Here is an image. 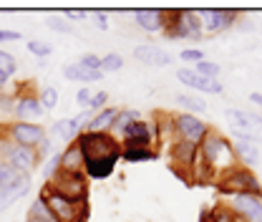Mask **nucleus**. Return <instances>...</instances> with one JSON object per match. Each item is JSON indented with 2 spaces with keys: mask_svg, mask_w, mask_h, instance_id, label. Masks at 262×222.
Masks as SVG:
<instances>
[{
  "mask_svg": "<svg viewBox=\"0 0 262 222\" xmlns=\"http://www.w3.org/2000/svg\"><path fill=\"white\" fill-rule=\"evenodd\" d=\"M134 58L139 61L141 66H151V68H164V66H169L174 58L159 48V46H151V43H144V46H136L134 48Z\"/></svg>",
  "mask_w": 262,
  "mask_h": 222,
  "instance_id": "obj_15",
  "label": "nucleus"
},
{
  "mask_svg": "<svg viewBox=\"0 0 262 222\" xmlns=\"http://www.w3.org/2000/svg\"><path fill=\"white\" fill-rule=\"evenodd\" d=\"M96 26H98V28H106V26H108V23H106V15H103V13H96Z\"/></svg>",
  "mask_w": 262,
  "mask_h": 222,
  "instance_id": "obj_44",
  "label": "nucleus"
},
{
  "mask_svg": "<svg viewBox=\"0 0 262 222\" xmlns=\"http://www.w3.org/2000/svg\"><path fill=\"white\" fill-rule=\"evenodd\" d=\"M28 222H53L48 207H46V202H43V197H38V199L31 205V210H28Z\"/></svg>",
  "mask_w": 262,
  "mask_h": 222,
  "instance_id": "obj_28",
  "label": "nucleus"
},
{
  "mask_svg": "<svg viewBox=\"0 0 262 222\" xmlns=\"http://www.w3.org/2000/svg\"><path fill=\"white\" fill-rule=\"evenodd\" d=\"M177 78H179L184 86H189L192 91L222 94V84H220V78H204V76L196 73L194 68H179V71H177Z\"/></svg>",
  "mask_w": 262,
  "mask_h": 222,
  "instance_id": "obj_13",
  "label": "nucleus"
},
{
  "mask_svg": "<svg viewBox=\"0 0 262 222\" xmlns=\"http://www.w3.org/2000/svg\"><path fill=\"white\" fill-rule=\"evenodd\" d=\"M46 26H48L51 31L71 33V23H68L66 18H56V15H51V18H46Z\"/></svg>",
  "mask_w": 262,
  "mask_h": 222,
  "instance_id": "obj_35",
  "label": "nucleus"
},
{
  "mask_svg": "<svg viewBox=\"0 0 262 222\" xmlns=\"http://www.w3.org/2000/svg\"><path fill=\"white\" fill-rule=\"evenodd\" d=\"M196 144H189V142H174L171 147H169V154L174 159V172L177 174H182V167H187V169H194L196 164Z\"/></svg>",
  "mask_w": 262,
  "mask_h": 222,
  "instance_id": "obj_17",
  "label": "nucleus"
},
{
  "mask_svg": "<svg viewBox=\"0 0 262 222\" xmlns=\"http://www.w3.org/2000/svg\"><path fill=\"white\" fill-rule=\"evenodd\" d=\"M121 154H108V157H98V159H89L83 162V174L86 179H106L114 174L116 164H119Z\"/></svg>",
  "mask_w": 262,
  "mask_h": 222,
  "instance_id": "obj_16",
  "label": "nucleus"
},
{
  "mask_svg": "<svg viewBox=\"0 0 262 222\" xmlns=\"http://www.w3.org/2000/svg\"><path fill=\"white\" fill-rule=\"evenodd\" d=\"M53 134H56L58 139L68 142V144H73V142L81 136V127H78L76 119H61V122L53 124Z\"/></svg>",
  "mask_w": 262,
  "mask_h": 222,
  "instance_id": "obj_24",
  "label": "nucleus"
},
{
  "mask_svg": "<svg viewBox=\"0 0 262 222\" xmlns=\"http://www.w3.org/2000/svg\"><path fill=\"white\" fill-rule=\"evenodd\" d=\"M242 222H262V197L255 194H232L229 207Z\"/></svg>",
  "mask_w": 262,
  "mask_h": 222,
  "instance_id": "obj_11",
  "label": "nucleus"
},
{
  "mask_svg": "<svg viewBox=\"0 0 262 222\" xmlns=\"http://www.w3.org/2000/svg\"><path fill=\"white\" fill-rule=\"evenodd\" d=\"M48 187L71 199H89V179L83 172H63L56 169V174L48 179Z\"/></svg>",
  "mask_w": 262,
  "mask_h": 222,
  "instance_id": "obj_8",
  "label": "nucleus"
},
{
  "mask_svg": "<svg viewBox=\"0 0 262 222\" xmlns=\"http://www.w3.org/2000/svg\"><path fill=\"white\" fill-rule=\"evenodd\" d=\"M76 144H78V149L83 154V162L108 157V154H121V144L108 131H83L76 139Z\"/></svg>",
  "mask_w": 262,
  "mask_h": 222,
  "instance_id": "obj_6",
  "label": "nucleus"
},
{
  "mask_svg": "<svg viewBox=\"0 0 262 222\" xmlns=\"http://www.w3.org/2000/svg\"><path fill=\"white\" fill-rule=\"evenodd\" d=\"M217 190L222 192V194H255V197H262V187L260 182H257V177L252 174V169H247V167H234V169H229L227 174H222L220 179H217Z\"/></svg>",
  "mask_w": 262,
  "mask_h": 222,
  "instance_id": "obj_5",
  "label": "nucleus"
},
{
  "mask_svg": "<svg viewBox=\"0 0 262 222\" xmlns=\"http://www.w3.org/2000/svg\"><path fill=\"white\" fill-rule=\"evenodd\" d=\"M81 66H86V68H91V71H101V58H98L96 53H86V56H81Z\"/></svg>",
  "mask_w": 262,
  "mask_h": 222,
  "instance_id": "obj_39",
  "label": "nucleus"
},
{
  "mask_svg": "<svg viewBox=\"0 0 262 222\" xmlns=\"http://www.w3.org/2000/svg\"><path fill=\"white\" fill-rule=\"evenodd\" d=\"M0 162L10 164L18 174H31L38 167V152L31 147L13 144L10 139H0Z\"/></svg>",
  "mask_w": 262,
  "mask_h": 222,
  "instance_id": "obj_7",
  "label": "nucleus"
},
{
  "mask_svg": "<svg viewBox=\"0 0 262 222\" xmlns=\"http://www.w3.org/2000/svg\"><path fill=\"white\" fill-rule=\"evenodd\" d=\"M124 68V58L119 53H106L101 58V73H114V71H121Z\"/></svg>",
  "mask_w": 262,
  "mask_h": 222,
  "instance_id": "obj_30",
  "label": "nucleus"
},
{
  "mask_svg": "<svg viewBox=\"0 0 262 222\" xmlns=\"http://www.w3.org/2000/svg\"><path fill=\"white\" fill-rule=\"evenodd\" d=\"M212 222H237V215L229 207H217L212 210Z\"/></svg>",
  "mask_w": 262,
  "mask_h": 222,
  "instance_id": "obj_36",
  "label": "nucleus"
},
{
  "mask_svg": "<svg viewBox=\"0 0 262 222\" xmlns=\"http://www.w3.org/2000/svg\"><path fill=\"white\" fill-rule=\"evenodd\" d=\"M174 122H171V129L177 131V136L182 139V142H189V144H196L199 147V142L204 139V134L209 131V127L202 122V119H196L194 114H177V116H171Z\"/></svg>",
  "mask_w": 262,
  "mask_h": 222,
  "instance_id": "obj_9",
  "label": "nucleus"
},
{
  "mask_svg": "<svg viewBox=\"0 0 262 222\" xmlns=\"http://www.w3.org/2000/svg\"><path fill=\"white\" fill-rule=\"evenodd\" d=\"M15 116L18 119H23V122H28V119H38L40 114H43V106H40V101H38V96H18V101H15Z\"/></svg>",
  "mask_w": 262,
  "mask_h": 222,
  "instance_id": "obj_21",
  "label": "nucleus"
},
{
  "mask_svg": "<svg viewBox=\"0 0 262 222\" xmlns=\"http://www.w3.org/2000/svg\"><path fill=\"white\" fill-rule=\"evenodd\" d=\"M116 114H119V109H111V106L101 109L98 114H94V119L89 122L86 131H108L111 124H114V119H116Z\"/></svg>",
  "mask_w": 262,
  "mask_h": 222,
  "instance_id": "obj_25",
  "label": "nucleus"
},
{
  "mask_svg": "<svg viewBox=\"0 0 262 222\" xmlns=\"http://www.w3.org/2000/svg\"><path fill=\"white\" fill-rule=\"evenodd\" d=\"M199 21L204 33H220L237 21V13L227 8H209V10H199Z\"/></svg>",
  "mask_w": 262,
  "mask_h": 222,
  "instance_id": "obj_12",
  "label": "nucleus"
},
{
  "mask_svg": "<svg viewBox=\"0 0 262 222\" xmlns=\"http://www.w3.org/2000/svg\"><path fill=\"white\" fill-rule=\"evenodd\" d=\"M234 154L237 159L242 162V167H255L257 162H260V149H257V144H252V142H242V139H237L234 142Z\"/></svg>",
  "mask_w": 262,
  "mask_h": 222,
  "instance_id": "obj_22",
  "label": "nucleus"
},
{
  "mask_svg": "<svg viewBox=\"0 0 262 222\" xmlns=\"http://www.w3.org/2000/svg\"><path fill=\"white\" fill-rule=\"evenodd\" d=\"M194 71L199 73V76H204V78H220V64H214V61H199V64L194 66Z\"/></svg>",
  "mask_w": 262,
  "mask_h": 222,
  "instance_id": "obj_31",
  "label": "nucleus"
},
{
  "mask_svg": "<svg viewBox=\"0 0 262 222\" xmlns=\"http://www.w3.org/2000/svg\"><path fill=\"white\" fill-rule=\"evenodd\" d=\"M134 21L141 31L146 33H157L164 31V23H166V10L162 8H144V10H136L134 13Z\"/></svg>",
  "mask_w": 262,
  "mask_h": 222,
  "instance_id": "obj_18",
  "label": "nucleus"
},
{
  "mask_svg": "<svg viewBox=\"0 0 262 222\" xmlns=\"http://www.w3.org/2000/svg\"><path fill=\"white\" fill-rule=\"evenodd\" d=\"M28 51H31L33 56H38V58H46V56H51L53 46L51 43H43V41H31L28 43Z\"/></svg>",
  "mask_w": 262,
  "mask_h": 222,
  "instance_id": "obj_34",
  "label": "nucleus"
},
{
  "mask_svg": "<svg viewBox=\"0 0 262 222\" xmlns=\"http://www.w3.org/2000/svg\"><path fill=\"white\" fill-rule=\"evenodd\" d=\"M121 159L129 164H141V162H151L157 159V152L149 147H136V149H121Z\"/></svg>",
  "mask_w": 262,
  "mask_h": 222,
  "instance_id": "obj_26",
  "label": "nucleus"
},
{
  "mask_svg": "<svg viewBox=\"0 0 262 222\" xmlns=\"http://www.w3.org/2000/svg\"><path fill=\"white\" fill-rule=\"evenodd\" d=\"M250 101H252L255 106H260V109H262V94H260V91H252V94H250Z\"/></svg>",
  "mask_w": 262,
  "mask_h": 222,
  "instance_id": "obj_43",
  "label": "nucleus"
},
{
  "mask_svg": "<svg viewBox=\"0 0 262 222\" xmlns=\"http://www.w3.org/2000/svg\"><path fill=\"white\" fill-rule=\"evenodd\" d=\"M38 197H43V202H46L53 222H86L89 220V199L63 197V194L53 192L48 185L43 187V192Z\"/></svg>",
  "mask_w": 262,
  "mask_h": 222,
  "instance_id": "obj_2",
  "label": "nucleus"
},
{
  "mask_svg": "<svg viewBox=\"0 0 262 222\" xmlns=\"http://www.w3.org/2000/svg\"><path fill=\"white\" fill-rule=\"evenodd\" d=\"M31 190V177L28 174H18L13 182H8L3 190H0V210L10 207L15 199H20L23 194H28Z\"/></svg>",
  "mask_w": 262,
  "mask_h": 222,
  "instance_id": "obj_19",
  "label": "nucleus"
},
{
  "mask_svg": "<svg viewBox=\"0 0 262 222\" xmlns=\"http://www.w3.org/2000/svg\"><path fill=\"white\" fill-rule=\"evenodd\" d=\"M134 122H139V114L136 111H129V109H119V114H116V119H114V124H111V131H116V134H124L129 124Z\"/></svg>",
  "mask_w": 262,
  "mask_h": 222,
  "instance_id": "obj_27",
  "label": "nucleus"
},
{
  "mask_svg": "<svg viewBox=\"0 0 262 222\" xmlns=\"http://www.w3.org/2000/svg\"><path fill=\"white\" fill-rule=\"evenodd\" d=\"M164 31L169 35V41H202V21H199V10H166V23Z\"/></svg>",
  "mask_w": 262,
  "mask_h": 222,
  "instance_id": "obj_3",
  "label": "nucleus"
},
{
  "mask_svg": "<svg viewBox=\"0 0 262 222\" xmlns=\"http://www.w3.org/2000/svg\"><path fill=\"white\" fill-rule=\"evenodd\" d=\"M177 104H182L187 109V114H202V111H207V101H202V98H196L192 94H179L177 96Z\"/></svg>",
  "mask_w": 262,
  "mask_h": 222,
  "instance_id": "obj_29",
  "label": "nucleus"
},
{
  "mask_svg": "<svg viewBox=\"0 0 262 222\" xmlns=\"http://www.w3.org/2000/svg\"><path fill=\"white\" fill-rule=\"evenodd\" d=\"M58 169H63V172H83V154H81V149H78L76 142L68 144V149L61 154Z\"/></svg>",
  "mask_w": 262,
  "mask_h": 222,
  "instance_id": "obj_23",
  "label": "nucleus"
},
{
  "mask_svg": "<svg viewBox=\"0 0 262 222\" xmlns=\"http://www.w3.org/2000/svg\"><path fill=\"white\" fill-rule=\"evenodd\" d=\"M199 162L194 167H204V174L212 179H220L222 174H227L229 169L239 167V159L234 154V144L229 142L225 134L209 129L204 134V139L199 142Z\"/></svg>",
  "mask_w": 262,
  "mask_h": 222,
  "instance_id": "obj_1",
  "label": "nucleus"
},
{
  "mask_svg": "<svg viewBox=\"0 0 262 222\" xmlns=\"http://www.w3.org/2000/svg\"><path fill=\"white\" fill-rule=\"evenodd\" d=\"M8 139L13 144L35 149L46 142V129L40 124H31V122H15V124H8Z\"/></svg>",
  "mask_w": 262,
  "mask_h": 222,
  "instance_id": "obj_10",
  "label": "nucleus"
},
{
  "mask_svg": "<svg viewBox=\"0 0 262 222\" xmlns=\"http://www.w3.org/2000/svg\"><path fill=\"white\" fill-rule=\"evenodd\" d=\"M225 119H227L234 139L252 142V144L262 142V116L260 114H252V111H245V109H227V111H225Z\"/></svg>",
  "mask_w": 262,
  "mask_h": 222,
  "instance_id": "obj_4",
  "label": "nucleus"
},
{
  "mask_svg": "<svg viewBox=\"0 0 262 222\" xmlns=\"http://www.w3.org/2000/svg\"><path fill=\"white\" fill-rule=\"evenodd\" d=\"M86 15H89L86 10H66V18L68 21H83Z\"/></svg>",
  "mask_w": 262,
  "mask_h": 222,
  "instance_id": "obj_42",
  "label": "nucleus"
},
{
  "mask_svg": "<svg viewBox=\"0 0 262 222\" xmlns=\"http://www.w3.org/2000/svg\"><path fill=\"white\" fill-rule=\"evenodd\" d=\"M38 101H40L43 109H56V106H58V91H56L53 86H48V89H43V91L38 94Z\"/></svg>",
  "mask_w": 262,
  "mask_h": 222,
  "instance_id": "obj_33",
  "label": "nucleus"
},
{
  "mask_svg": "<svg viewBox=\"0 0 262 222\" xmlns=\"http://www.w3.org/2000/svg\"><path fill=\"white\" fill-rule=\"evenodd\" d=\"M179 58L182 61H187V64H199V61H204V53L199 51V48H184L182 53H179Z\"/></svg>",
  "mask_w": 262,
  "mask_h": 222,
  "instance_id": "obj_37",
  "label": "nucleus"
},
{
  "mask_svg": "<svg viewBox=\"0 0 262 222\" xmlns=\"http://www.w3.org/2000/svg\"><path fill=\"white\" fill-rule=\"evenodd\" d=\"M15 68H18V64H15V56L0 48V73H5V76L10 78V76L15 73Z\"/></svg>",
  "mask_w": 262,
  "mask_h": 222,
  "instance_id": "obj_32",
  "label": "nucleus"
},
{
  "mask_svg": "<svg viewBox=\"0 0 262 222\" xmlns=\"http://www.w3.org/2000/svg\"><path fill=\"white\" fill-rule=\"evenodd\" d=\"M91 89H81L78 94H76V101H78V106H83V109H89L91 106Z\"/></svg>",
  "mask_w": 262,
  "mask_h": 222,
  "instance_id": "obj_40",
  "label": "nucleus"
},
{
  "mask_svg": "<svg viewBox=\"0 0 262 222\" xmlns=\"http://www.w3.org/2000/svg\"><path fill=\"white\" fill-rule=\"evenodd\" d=\"M106 104H108V94H106V91H96V94L91 96V106H89V109H91L94 114H98L101 109H106Z\"/></svg>",
  "mask_w": 262,
  "mask_h": 222,
  "instance_id": "obj_38",
  "label": "nucleus"
},
{
  "mask_svg": "<svg viewBox=\"0 0 262 222\" xmlns=\"http://www.w3.org/2000/svg\"><path fill=\"white\" fill-rule=\"evenodd\" d=\"M8 81H10V78H8L5 73H0V91H5V86H8Z\"/></svg>",
  "mask_w": 262,
  "mask_h": 222,
  "instance_id": "obj_45",
  "label": "nucleus"
},
{
  "mask_svg": "<svg viewBox=\"0 0 262 222\" xmlns=\"http://www.w3.org/2000/svg\"><path fill=\"white\" fill-rule=\"evenodd\" d=\"M61 71H63L66 81H78V84H94V81H101V78H103L101 71H91V68L81 66L78 61H76V64H66Z\"/></svg>",
  "mask_w": 262,
  "mask_h": 222,
  "instance_id": "obj_20",
  "label": "nucleus"
},
{
  "mask_svg": "<svg viewBox=\"0 0 262 222\" xmlns=\"http://www.w3.org/2000/svg\"><path fill=\"white\" fill-rule=\"evenodd\" d=\"M121 149H136V147H149L151 149V139H154V134H151V129L146 122H134L126 127V131L121 134Z\"/></svg>",
  "mask_w": 262,
  "mask_h": 222,
  "instance_id": "obj_14",
  "label": "nucleus"
},
{
  "mask_svg": "<svg viewBox=\"0 0 262 222\" xmlns=\"http://www.w3.org/2000/svg\"><path fill=\"white\" fill-rule=\"evenodd\" d=\"M20 38V33L18 31H3L0 28V43H8V41H18Z\"/></svg>",
  "mask_w": 262,
  "mask_h": 222,
  "instance_id": "obj_41",
  "label": "nucleus"
}]
</instances>
